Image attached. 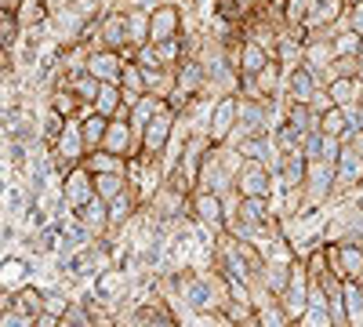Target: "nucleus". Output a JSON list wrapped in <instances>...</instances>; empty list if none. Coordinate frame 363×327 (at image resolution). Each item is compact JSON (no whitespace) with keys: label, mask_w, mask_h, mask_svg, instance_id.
I'll list each match as a JSON object with an SVG mask.
<instances>
[{"label":"nucleus","mask_w":363,"mask_h":327,"mask_svg":"<svg viewBox=\"0 0 363 327\" xmlns=\"http://www.w3.org/2000/svg\"><path fill=\"white\" fill-rule=\"evenodd\" d=\"M91 178H95V196L99 200H116L120 193H124L128 189V174L124 171H106V174H91Z\"/></svg>","instance_id":"nucleus-17"},{"label":"nucleus","mask_w":363,"mask_h":327,"mask_svg":"<svg viewBox=\"0 0 363 327\" xmlns=\"http://www.w3.org/2000/svg\"><path fill=\"white\" fill-rule=\"evenodd\" d=\"M345 8V0H309V15H306V26L309 29H323L327 22H335Z\"/></svg>","instance_id":"nucleus-14"},{"label":"nucleus","mask_w":363,"mask_h":327,"mask_svg":"<svg viewBox=\"0 0 363 327\" xmlns=\"http://www.w3.org/2000/svg\"><path fill=\"white\" fill-rule=\"evenodd\" d=\"M66 309H69V299L62 291H44V313H51V316H66Z\"/></svg>","instance_id":"nucleus-23"},{"label":"nucleus","mask_w":363,"mask_h":327,"mask_svg":"<svg viewBox=\"0 0 363 327\" xmlns=\"http://www.w3.org/2000/svg\"><path fill=\"white\" fill-rule=\"evenodd\" d=\"M236 128V95H225L215 109H211V121H207V138L211 142H225Z\"/></svg>","instance_id":"nucleus-6"},{"label":"nucleus","mask_w":363,"mask_h":327,"mask_svg":"<svg viewBox=\"0 0 363 327\" xmlns=\"http://www.w3.org/2000/svg\"><path fill=\"white\" fill-rule=\"evenodd\" d=\"M193 211H196V218H200L203 226H215V229L225 226V204H222L218 193L196 189V196H193Z\"/></svg>","instance_id":"nucleus-7"},{"label":"nucleus","mask_w":363,"mask_h":327,"mask_svg":"<svg viewBox=\"0 0 363 327\" xmlns=\"http://www.w3.org/2000/svg\"><path fill=\"white\" fill-rule=\"evenodd\" d=\"M62 200L73 207V211H80V207L95 196V178H91V171L84 167V164H77V167H69L66 174H62Z\"/></svg>","instance_id":"nucleus-4"},{"label":"nucleus","mask_w":363,"mask_h":327,"mask_svg":"<svg viewBox=\"0 0 363 327\" xmlns=\"http://www.w3.org/2000/svg\"><path fill=\"white\" fill-rule=\"evenodd\" d=\"M359 92H363V80L359 77H335L327 84V95L335 106H349V102H359Z\"/></svg>","instance_id":"nucleus-13"},{"label":"nucleus","mask_w":363,"mask_h":327,"mask_svg":"<svg viewBox=\"0 0 363 327\" xmlns=\"http://www.w3.org/2000/svg\"><path fill=\"white\" fill-rule=\"evenodd\" d=\"M11 309H18V313H26V316H40L44 313V291H37V287H18V291H11Z\"/></svg>","instance_id":"nucleus-16"},{"label":"nucleus","mask_w":363,"mask_h":327,"mask_svg":"<svg viewBox=\"0 0 363 327\" xmlns=\"http://www.w3.org/2000/svg\"><path fill=\"white\" fill-rule=\"evenodd\" d=\"M258 320H262V327H287V320H284L280 306H262Z\"/></svg>","instance_id":"nucleus-25"},{"label":"nucleus","mask_w":363,"mask_h":327,"mask_svg":"<svg viewBox=\"0 0 363 327\" xmlns=\"http://www.w3.org/2000/svg\"><path fill=\"white\" fill-rule=\"evenodd\" d=\"M84 70L95 77L99 84H120V73H124V55L109 51V48H91Z\"/></svg>","instance_id":"nucleus-3"},{"label":"nucleus","mask_w":363,"mask_h":327,"mask_svg":"<svg viewBox=\"0 0 363 327\" xmlns=\"http://www.w3.org/2000/svg\"><path fill=\"white\" fill-rule=\"evenodd\" d=\"M48 0H18V8H15V18L22 29H40L48 22Z\"/></svg>","instance_id":"nucleus-15"},{"label":"nucleus","mask_w":363,"mask_h":327,"mask_svg":"<svg viewBox=\"0 0 363 327\" xmlns=\"http://www.w3.org/2000/svg\"><path fill=\"white\" fill-rule=\"evenodd\" d=\"M62 128H66V116H58L55 109H48L44 124H40V142H44V145H51L58 135H62Z\"/></svg>","instance_id":"nucleus-21"},{"label":"nucleus","mask_w":363,"mask_h":327,"mask_svg":"<svg viewBox=\"0 0 363 327\" xmlns=\"http://www.w3.org/2000/svg\"><path fill=\"white\" fill-rule=\"evenodd\" d=\"M149 327H171V320H164V316H157V320H149Z\"/></svg>","instance_id":"nucleus-30"},{"label":"nucleus","mask_w":363,"mask_h":327,"mask_svg":"<svg viewBox=\"0 0 363 327\" xmlns=\"http://www.w3.org/2000/svg\"><path fill=\"white\" fill-rule=\"evenodd\" d=\"M62 84L69 87V92H73L84 106H91V102H95V95H99V80L91 77L87 70H80V73H66V77H62Z\"/></svg>","instance_id":"nucleus-18"},{"label":"nucleus","mask_w":363,"mask_h":327,"mask_svg":"<svg viewBox=\"0 0 363 327\" xmlns=\"http://www.w3.org/2000/svg\"><path fill=\"white\" fill-rule=\"evenodd\" d=\"M320 92V73L306 62V66H298L291 73V102H301V106H309V99Z\"/></svg>","instance_id":"nucleus-9"},{"label":"nucleus","mask_w":363,"mask_h":327,"mask_svg":"<svg viewBox=\"0 0 363 327\" xmlns=\"http://www.w3.org/2000/svg\"><path fill=\"white\" fill-rule=\"evenodd\" d=\"M91 174H106V171H124V157L116 153H106V150H91L84 160H80Z\"/></svg>","instance_id":"nucleus-20"},{"label":"nucleus","mask_w":363,"mask_h":327,"mask_svg":"<svg viewBox=\"0 0 363 327\" xmlns=\"http://www.w3.org/2000/svg\"><path fill=\"white\" fill-rule=\"evenodd\" d=\"M359 48H363V40L352 33V29H349V33H342V37L330 40V51H335V55H359Z\"/></svg>","instance_id":"nucleus-22"},{"label":"nucleus","mask_w":363,"mask_h":327,"mask_svg":"<svg viewBox=\"0 0 363 327\" xmlns=\"http://www.w3.org/2000/svg\"><path fill=\"white\" fill-rule=\"evenodd\" d=\"M233 186L240 196H269L272 193V171L262 160H240Z\"/></svg>","instance_id":"nucleus-2"},{"label":"nucleus","mask_w":363,"mask_h":327,"mask_svg":"<svg viewBox=\"0 0 363 327\" xmlns=\"http://www.w3.org/2000/svg\"><path fill=\"white\" fill-rule=\"evenodd\" d=\"M29 284V262L26 258H4L0 262V291H18Z\"/></svg>","instance_id":"nucleus-11"},{"label":"nucleus","mask_w":363,"mask_h":327,"mask_svg":"<svg viewBox=\"0 0 363 327\" xmlns=\"http://www.w3.org/2000/svg\"><path fill=\"white\" fill-rule=\"evenodd\" d=\"M316 131H323V135H335V138H349L352 135V128H349V121H345V113H342V106H330L327 113H320V128Z\"/></svg>","instance_id":"nucleus-19"},{"label":"nucleus","mask_w":363,"mask_h":327,"mask_svg":"<svg viewBox=\"0 0 363 327\" xmlns=\"http://www.w3.org/2000/svg\"><path fill=\"white\" fill-rule=\"evenodd\" d=\"M356 66H359V80H363V48H359V55H356Z\"/></svg>","instance_id":"nucleus-31"},{"label":"nucleus","mask_w":363,"mask_h":327,"mask_svg":"<svg viewBox=\"0 0 363 327\" xmlns=\"http://www.w3.org/2000/svg\"><path fill=\"white\" fill-rule=\"evenodd\" d=\"M345 142H349V145H352V150H356V157H359V160H363V131H352V135H349V138H345Z\"/></svg>","instance_id":"nucleus-28"},{"label":"nucleus","mask_w":363,"mask_h":327,"mask_svg":"<svg viewBox=\"0 0 363 327\" xmlns=\"http://www.w3.org/2000/svg\"><path fill=\"white\" fill-rule=\"evenodd\" d=\"M301 327H330V313H323V306H313L301 316Z\"/></svg>","instance_id":"nucleus-26"},{"label":"nucleus","mask_w":363,"mask_h":327,"mask_svg":"<svg viewBox=\"0 0 363 327\" xmlns=\"http://www.w3.org/2000/svg\"><path fill=\"white\" fill-rule=\"evenodd\" d=\"M345 4H359V0H345Z\"/></svg>","instance_id":"nucleus-33"},{"label":"nucleus","mask_w":363,"mask_h":327,"mask_svg":"<svg viewBox=\"0 0 363 327\" xmlns=\"http://www.w3.org/2000/svg\"><path fill=\"white\" fill-rule=\"evenodd\" d=\"M182 37V15L174 4H157L149 11V44H164Z\"/></svg>","instance_id":"nucleus-5"},{"label":"nucleus","mask_w":363,"mask_h":327,"mask_svg":"<svg viewBox=\"0 0 363 327\" xmlns=\"http://www.w3.org/2000/svg\"><path fill=\"white\" fill-rule=\"evenodd\" d=\"M240 327H262V320H244V323H240Z\"/></svg>","instance_id":"nucleus-32"},{"label":"nucleus","mask_w":363,"mask_h":327,"mask_svg":"<svg viewBox=\"0 0 363 327\" xmlns=\"http://www.w3.org/2000/svg\"><path fill=\"white\" fill-rule=\"evenodd\" d=\"M91 109L102 113L106 121H113V116H128V109H131V106H124L120 84H99V95H95V102H91Z\"/></svg>","instance_id":"nucleus-8"},{"label":"nucleus","mask_w":363,"mask_h":327,"mask_svg":"<svg viewBox=\"0 0 363 327\" xmlns=\"http://www.w3.org/2000/svg\"><path fill=\"white\" fill-rule=\"evenodd\" d=\"M265 62H269V51H265L255 37H247L244 44H240V58H236V70H240V77H255Z\"/></svg>","instance_id":"nucleus-10"},{"label":"nucleus","mask_w":363,"mask_h":327,"mask_svg":"<svg viewBox=\"0 0 363 327\" xmlns=\"http://www.w3.org/2000/svg\"><path fill=\"white\" fill-rule=\"evenodd\" d=\"M345 22H349V29H352L356 37H363V0H359V4H349Z\"/></svg>","instance_id":"nucleus-27"},{"label":"nucleus","mask_w":363,"mask_h":327,"mask_svg":"<svg viewBox=\"0 0 363 327\" xmlns=\"http://www.w3.org/2000/svg\"><path fill=\"white\" fill-rule=\"evenodd\" d=\"M174 121H178V113H171L167 106L149 121L145 128H142V135H138V145H142V160H153L157 153H164L167 150V142H171V128H174Z\"/></svg>","instance_id":"nucleus-1"},{"label":"nucleus","mask_w":363,"mask_h":327,"mask_svg":"<svg viewBox=\"0 0 363 327\" xmlns=\"http://www.w3.org/2000/svg\"><path fill=\"white\" fill-rule=\"evenodd\" d=\"M236 4H240V11H244V15H247V11H251L255 4H262V0H236Z\"/></svg>","instance_id":"nucleus-29"},{"label":"nucleus","mask_w":363,"mask_h":327,"mask_svg":"<svg viewBox=\"0 0 363 327\" xmlns=\"http://www.w3.org/2000/svg\"><path fill=\"white\" fill-rule=\"evenodd\" d=\"M106 116L102 113H95V109H87L84 116H80V135H84V145H87V153L91 150H102V138H106Z\"/></svg>","instance_id":"nucleus-12"},{"label":"nucleus","mask_w":363,"mask_h":327,"mask_svg":"<svg viewBox=\"0 0 363 327\" xmlns=\"http://www.w3.org/2000/svg\"><path fill=\"white\" fill-rule=\"evenodd\" d=\"M0 327H33V316H26L18 309H0Z\"/></svg>","instance_id":"nucleus-24"}]
</instances>
